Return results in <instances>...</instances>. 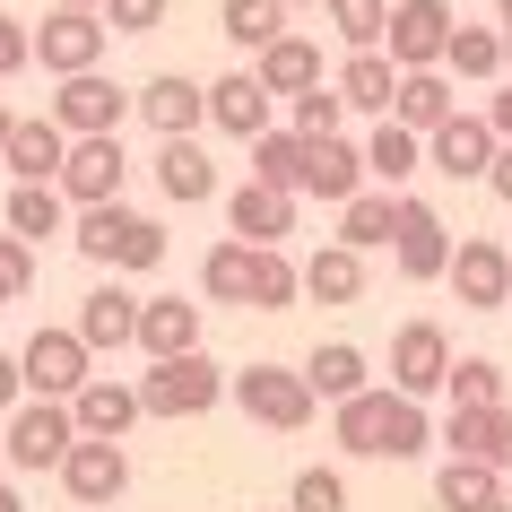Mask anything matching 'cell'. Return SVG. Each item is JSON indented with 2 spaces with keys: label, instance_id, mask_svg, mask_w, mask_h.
I'll return each mask as SVG.
<instances>
[{
  "label": "cell",
  "instance_id": "obj_16",
  "mask_svg": "<svg viewBox=\"0 0 512 512\" xmlns=\"http://www.w3.org/2000/svg\"><path fill=\"white\" fill-rule=\"evenodd\" d=\"M131 113H139L157 139H191L200 122H209V87L183 79V70H157L148 87H131Z\"/></svg>",
  "mask_w": 512,
  "mask_h": 512
},
{
  "label": "cell",
  "instance_id": "obj_33",
  "mask_svg": "<svg viewBox=\"0 0 512 512\" xmlns=\"http://www.w3.org/2000/svg\"><path fill=\"white\" fill-rule=\"evenodd\" d=\"M443 70H452V79H469V87L504 79V27H460V18H452V44H443Z\"/></svg>",
  "mask_w": 512,
  "mask_h": 512
},
{
  "label": "cell",
  "instance_id": "obj_46",
  "mask_svg": "<svg viewBox=\"0 0 512 512\" xmlns=\"http://www.w3.org/2000/svg\"><path fill=\"white\" fill-rule=\"evenodd\" d=\"M486 460L512 469V400H495V417H486Z\"/></svg>",
  "mask_w": 512,
  "mask_h": 512
},
{
  "label": "cell",
  "instance_id": "obj_29",
  "mask_svg": "<svg viewBox=\"0 0 512 512\" xmlns=\"http://www.w3.org/2000/svg\"><path fill=\"white\" fill-rule=\"evenodd\" d=\"M296 278H304L313 304H356L365 296V252H356V243H322L313 261H296Z\"/></svg>",
  "mask_w": 512,
  "mask_h": 512
},
{
  "label": "cell",
  "instance_id": "obj_12",
  "mask_svg": "<svg viewBox=\"0 0 512 512\" xmlns=\"http://www.w3.org/2000/svg\"><path fill=\"white\" fill-rule=\"evenodd\" d=\"M426 165L443 174V183H486V165H495V122L452 105V113L426 131Z\"/></svg>",
  "mask_w": 512,
  "mask_h": 512
},
{
  "label": "cell",
  "instance_id": "obj_43",
  "mask_svg": "<svg viewBox=\"0 0 512 512\" xmlns=\"http://www.w3.org/2000/svg\"><path fill=\"white\" fill-rule=\"evenodd\" d=\"M35 296V243L27 235H0V304Z\"/></svg>",
  "mask_w": 512,
  "mask_h": 512
},
{
  "label": "cell",
  "instance_id": "obj_19",
  "mask_svg": "<svg viewBox=\"0 0 512 512\" xmlns=\"http://www.w3.org/2000/svg\"><path fill=\"white\" fill-rule=\"evenodd\" d=\"M70 417H79V434H122L139 426V382H122V374H87L79 391H70Z\"/></svg>",
  "mask_w": 512,
  "mask_h": 512
},
{
  "label": "cell",
  "instance_id": "obj_52",
  "mask_svg": "<svg viewBox=\"0 0 512 512\" xmlns=\"http://www.w3.org/2000/svg\"><path fill=\"white\" fill-rule=\"evenodd\" d=\"M495 27H512V0H495Z\"/></svg>",
  "mask_w": 512,
  "mask_h": 512
},
{
  "label": "cell",
  "instance_id": "obj_21",
  "mask_svg": "<svg viewBox=\"0 0 512 512\" xmlns=\"http://www.w3.org/2000/svg\"><path fill=\"white\" fill-rule=\"evenodd\" d=\"M226 226H235L243 243H287V235H296V191H278V183L226 191Z\"/></svg>",
  "mask_w": 512,
  "mask_h": 512
},
{
  "label": "cell",
  "instance_id": "obj_45",
  "mask_svg": "<svg viewBox=\"0 0 512 512\" xmlns=\"http://www.w3.org/2000/svg\"><path fill=\"white\" fill-rule=\"evenodd\" d=\"M18 70H35V44H27V18H9V9H0V87L18 79Z\"/></svg>",
  "mask_w": 512,
  "mask_h": 512
},
{
  "label": "cell",
  "instance_id": "obj_10",
  "mask_svg": "<svg viewBox=\"0 0 512 512\" xmlns=\"http://www.w3.org/2000/svg\"><path fill=\"white\" fill-rule=\"evenodd\" d=\"M61 200L70 209H87V200H122V183H131V157H122V131H87L70 139V157H61Z\"/></svg>",
  "mask_w": 512,
  "mask_h": 512
},
{
  "label": "cell",
  "instance_id": "obj_5",
  "mask_svg": "<svg viewBox=\"0 0 512 512\" xmlns=\"http://www.w3.org/2000/svg\"><path fill=\"white\" fill-rule=\"evenodd\" d=\"M70 443H79V417H70V400H18L9 408V434H0V460H9V469H61V452H70Z\"/></svg>",
  "mask_w": 512,
  "mask_h": 512
},
{
  "label": "cell",
  "instance_id": "obj_53",
  "mask_svg": "<svg viewBox=\"0 0 512 512\" xmlns=\"http://www.w3.org/2000/svg\"><path fill=\"white\" fill-rule=\"evenodd\" d=\"M495 512H512V469H504V504H495Z\"/></svg>",
  "mask_w": 512,
  "mask_h": 512
},
{
  "label": "cell",
  "instance_id": "obj_24",
  "mask_svg": "<svg viewBox=\"0 0 512 512\" xmlns=\"http://www.w3.org/2000/svg\"><path fill=\"white\" fill-rule=\"evenodd\" d=\"M417 174H426V139L408 131V122H391V113H382V122H374V139H365V183L408 191Z\"/></svg>",
  "mask_w": 512,
  "mask_h": 512
},
{
  "label": "cell",
  "instance_id": "obj_50",
  "mask_svg": "<svg viewBox=\"0 0 512 512\" xmlns=\"http://www.w3.org/2000/svg\"><path fill=\"white\" fill-rule=\"evenodd\" d=\"M9 131H18V113H9V105H0V148H9Z\"/></svg>",
  "mask_w": 512,
  "mask_h": 512
},
{
  "label": "cell",
  "instance_id": "obj_30",
  "mask_svg": "<svg viewBox=\"0 0 512 512\" xmlns=\"http://www.w3.org/2000/svg\"><path fill=\"white\" fill-rule=\"evenodd\" d=\"M339 105L348 113H391V87H400V61L382 53V44H365V53H348V70H339Z\"/></svg>",
  "mask_w": 512,
  "mask_h": 512
},
{
  "label": "cell",
  "instance_id": "obj_47",
  "mask_svg": "<svg viewBox=\"0 0 512 512\" xmlns=\"http://www.w3.org/2000/svg\"><path fill=\"white\" fill-rule=\"evenodd\" d=\"M486 191L512 209V139H495V165H486Z\"/></svg>",
  "mask_w": 512,
  "mask_h": 512
},
{
  "label": "cell",
  "instance_id": "obj_48",
  "mask_svg": "<svg viewBox=\"0 0 512 512\" xmlns=\"http://www.w3.org/2000/svg\"><path fill=\"white\" fill-rule=\"evenodd\" d=\"M27 400V374H18V356H0V408H18Z\"/></svg>",
  "mask_w": 512,
  "mask_h": 512
},
{
  "label": "cell",
  "instance_id": "obj_15",
  "mask_svg": "<svg viewBox=\"0 0 512 512\" xmlns=\"http://www.w3.org/2000/svg\"><path fill=\"white\" fill-rule=\"evenodd\" d=\"M443 374H452V339H443V322H400V330H391V391L434 400Z\"/></svg>",
  "mask_w": 512,
  "mask_h": 512
},
{
  "label": "cell",
  "instance_id": "obj_13",
  "mask_svg": "<svg viewBox=\"0 0 512 512\" xmlns=\"http://www.w3.org/2000/svg\"><path fill=\"white\" fill-rule=\"evenodd\" d=\"M452 44V0H391V18H382V53L400 61V70H434Z\"/></svg>",
  "mask_w": 512,
  "mask_h": 512
},
{
  "label": "cell",
  "instance_id": "obj_3",
  "mask_svg": "<svg viewBox=\"0 0 512 512\" xmlns=\"http://www.w3.org/2000/svg\"><path fill=\"white\" fill-rule=\"evenodd\" d=\"M226 400V365L209 348H183V356H148V374H139V417H165V426H183V417H209Z\"/></svg>",
  "mask_w": 512,
  "mask_h": 512
},
{
  "label": "cell",
  "instance_id": "obj_36",
  "mask_svg": "<svg viewBox=\"0 0 512 512\" xmlns=\"http://www.w3.org/2000/svg\"><path fill=\"white\" fill-rule=\"evenodd\" d=\"M200 296H209V304H243V296H252V243H243V235L209 243V261H200Z\"/></svg>",
  "mask_w": 512,
  "mask_h": 512
},
{
  "label": "cell",
  "instance_id": "obj_20",
  "mask_svg": "<svg viewBox=\"0 0 512 512\" xmlns=\"http://www.w3.org/2000/svg\"><path fill=\"white\" fill-rule=\"evenodd\" d=\"M61 157H70V131H61L53 113H18V131H9V148H0V165H9L18 183H53Z\"/></svg>",
  "mask_w": 512,
  "mask_h": 512
},
{
  "label": "cell",
  "instance_id": "obj_57",
  "mask_svg": "<svg viewBox=\"0 0 512 512\" xmlns=\"http://www.w3.org/2000/svg\"><path fill=\"white\" fill-rule=\"evenodd\" d=\"M504 313H512V296H504Z\"/></svg>",
  "mask_w": 512,
  "mask_h": 512
},
{
  "label": "cell",
  "instance_id": "obj_6",
  "mask_svg": "<svg viewBox=\"0 0 512 512\" xmlns=\"http://www.w3.org/2000/svg\"><path fill=\"white\" fill-rule=\"evenodd\" d=\"M443 261H452V226H443V209H426L417 191H400V200H391V270H400L408 287H434Z\"/></svg>",
  "mask_w": 512,
  "mask_h": 512
},
{
  "label": "cell",
  "instance_id": "obj_39",
  "mask_svg": "<svg viewBox=\"0 0 512 512\" xmlns=\"http://www.w3.org/2000/svg\"><path fill=\"white\" fill-rule=\"evenodd\" d=\"M443 391H452V408H495V400H512V391H504V365H495V356H452Z\"/></svg>",
  "mask_w": 512,
  "mask_h": 512
},
{
  "label": "cell",
  "instance_id": "obj_37",
  "mask_svg": "<svg viewBox=\"0 0 512 512\" xmlns=\"http://www.w3.org/2000/svg\"><path fill=\"white\" fill-rule=\"evenodd\" d=\"M217 35L243 44V53H261L270 35H287V0H226V9H217Z\"/></svg>",
  "mask_w": 512,
  "mask_h": 512
},
{
  "label": "cell",
  "instance_id": "obj_22",
  "mask_svg": "<svg viewBox=\"0 0 512 512\" xmlns=\"http://www.w3.org/2000/svg\"><path fill=\"white\" fill-rule=\"evenodd\" d=\"M270 113H278V96L252 70H226V79H209V122L226 139H252V131H270Z\"/></svg>",
  "mask_w": 512,
  "mask_h": 512
},
{
  "label": "cell",
  "instance_id": "obj_44",
  "mask_svg": "<svg viewBox=\"0 0 512 512\" xmlns=\"http://www.w3.org/2000/svg\"><path fill=\"white\" fill-rule=\"evenodd\" d=\"M165 9H174V0H105V27L113 35H157Z\"/></svg>",
  "mask_w": 512,
  "mask_h": 512
},
{
  "label": "cell",
  "instance_id": "obj_31",
  "mask_svg": "<svg viewBox=\"0 0 512 512\" xmlns=\"http://www.w3.org/2000/svg\"><path fill=\"white\" fill-rule=\"evenodd\" d=\"M304 382H313V400H348L374 382V356L356 348V339H322V348L304 356Z\"/></svg>",
  "mask_w": 512,
  "mask_h": 512
},
{
  "label": "cell",
  "instance_id": "obj_42",
  "mask_svg": "<svg viewBox=\"0 0 512 512\" xmlns=\"http://www.w3.org/2000/svg\"><path fill=\"white\" fill-rule=\"evenodd\" d=\"M287 512H348V478H339V469H296Z\"/></svg>",
  "mask_w": 512,
  "mask_h": 512
},
{
  "label": "cell",
  "instance_id": "obj_8",
  "mask_svg": "<svg viewBox=\"0 0 512 512\" xmlns=\"http://www.w3.org/2000/svg\"><path fill=\"white\" fill-rule=\"evenodd\" d=\"M53 478H61V495H70V504L105 512V504H122V495H131V452H122L113 434H79V443L61 452Z\"/></svg>",
  "mask_w": 512,
  "mask_h": 512
},
{
  "label": "cell",
  "instance_id": "obj_2",
  "mask_svg": "<svg viewBox=\"0 0 512 512\" xmlns=\"http://www.w3.org/2000/svg\"><path fill=\"white\" fill-rule=\"evenodd\" d=\"M70 243H79L96 270H157L165 261V226L157 217L122 209V200H87V209H70Z\"/></svg>",
  "mask_w": 512,
  "mask_h": 512
},
{
  "label": "cell",
  "instance_id": "obj_23",
  "mask_svg": "<svg viewBox=\"0 0 512 512\" xmlns=\"http://www.w3.org/2000/svg\"><path fill=\"white\" fill-rule=\"evenodd\" d=\"M70 330H79V339H87L96 356L131 348V330H139V296L105 278V287H87V296H79V322H70Z\"/></svg>",
  "mask_w": 512,
  "mask_h": 512
},
{
  "label": "cell",
  "instance_id": "obj_17",
  "mask_svg": "<svg viewBox=\"0 0 512 512\" xmlns=\"http://www.w3.org/2000/svg\"><path fill=\"white\" fill-rule=\"evenodd\" d=\"M304 200H322V209H339V200H356L365 191V148H348L339 131H322V139H304Z\"/></svg>",
  "mask_w": 512,
  "mask_h": 512
},
{
  "label": "cell",
  "instance_id": "obj_28",
  "mask_svg": "<svg viewBox=\"0 0 512 512\" xmlns=\"http://www.w3.org/2000/svg\"><path fill=\"white\" fill-rule=\"evenodd\" d=\"M452 105L460 96H452V70H443V61H434V70H400V87H391V122H408L417 139H426Z\"/></svg>",
  "mask_w": 512,
  "mask_h": 512
},
{
  "label": "cell",
  "instance_id": "obj_40",
  "mask_svg": "<svg viewBox=\"0 0 512 512\" xmlns=\"http://www.w3.org/2000/svg\"><path fill=\"white\" fill-rule=\"evenodd\" d=\"M330 35L348 44V53H365V44H382V18H391V0H322Z\"/></svg>",
  "mask_w": 512,
  "mask_h": 512
},
{
  "label": "cell",
  "instance_id": "obj_7",
  "mask_svg": "<svg viewBox=\"0 0 512 512\" xmlns=\"http://www.w3.org/2000/svg\"><path fill=\"white\" fill-rule=\"evenodd\" d=\"M27 44H35V70H44V79H70V70H96V61H105L113 27H105V9H61L53 0V18L27 27Z\"/></svg>",
  "mask_w": 512,
  "mask_h": 512
},
{
  "label": "cell",
  "instance_id": "obj_32",
  "mask_svg": "<svg viewBox=\"0 0 512 512\" xmlns=\"http://www.w3.org/2000/svg\"><path fill=\"white\" fill-rule=\"evenodd\" d=\"M9 235H27V243H53L70 235V200H61V183H9Z\"/></svg>",
  "mask_w": 512,
  "mask_h": 512
},
{
  "label": "cell",
  "instance_id": "obj_25",
  "mask_svg": "<svg viewBox=\"0 0 512 512\" xmlns=\"http://www.w3.org/2000/svg\"><path fill=\"white\" fill-rule=\"evenodd\" d=\"M157 191L174 200V209H200V200H217V165L200 139H157Z\"/></svg>",
  "mask_w": 512,
  "mask_h": 512
},
{
  "label": "cell",
  "instance_id": "obj_55",
  "mask_svg": "<svg viewBox=\"0 0 512 512\" xmlns=\"http://www.w3.org/2000/svg\"><path fill=\"white\" fill-rule=\"evenodd\" d=\"M504 70H512V27H504Z\"/></svg>",
  "mask_w": 512,
  "mask_h": 512
},
{
  "label": "cell",
  "instance_id": "obj_54",
  "mask_svg": "<svg viewBox=\"0 0 512 512\" xmlns=\"http://www.w3.org/2000/svg\"><path fill=\"white\" fill-rule=\"evenodd\" d=\"M61 9H105V0H61Z\"/></svg>",
  "mask_w": 512,
  "mask_h": 512
},
{
  "label": "cell",
  "instance_id": "obj_26",
  "mask_svg": "<svg viewBox=\"0 0 512 512\" xmlns=\"http://www.w3.org/2000/svg\"><path fill=\"white\" fill-rule=\"evenodd\" d=\"M131 348H139V356H183V348H200V304H183V296H139Z\"/></svg>",
  "mask_w": 512,
  "mask_h": 512
},
{
  "label": "cell",
  "instance_id": "obj_9",
  "mask_svg": "<svg viewBox=\"0 0 512 512\" xmlns=\"http://www.w3.org/2000/svg\"><path fill=\"white\" fill-rule=\"evenodd\" d=\"M443 287L460 296V313H504V296H512V243L460 235L452 261H443Z\"/></svg>",
  "mask_w": 512,
  "mask_h": 512
},
{
  "label": "cell",
  "instance_id": "obj_35",
  "mask_svg": "<svg viewBox=\"0 0 512 512\" xmlns=\"http://www.w3.org/2000/svg\"><path fill=\"white\" fill-rule=\"evenodd\" d=\"M243 148H252V183H278V191L304 183V131H278V122H270V131L243 139ZM296 200H304V191H296Z\"/></svg>",
  "mask_w": 512,
  "mask_h": 512
},
{
  "label": "cell",
  "instance_id": "obj_51",
  "mask_svg": "<svg viewBox=\"0 0 512 512\" xmlns=\"http://www.w3.org/2000/svg\"><path fill=\"white\" fill-rule=\"evenodd\" d=\"M0 512H27V504H18V486H0Z\"/></svg>",
  "mask_w": 512,
  "mask_h": 512
},
{
  "label": "cell",
  "instance_id": "obj_49",
  "mask_svg": "<svg viewBox=\"0 0 512 512\" xmlns=\"http://www.w3.org/2000/svg\"><path fill=\"white\" fill-rule=\"evenodd\" d=\"M486 122H495V139H512V87L495 96V105H486Z\"/></svg>",
  "mask_w": 512,
  "mask_h": 512
},
{
  "label": "cell",
  "instance_id": "obj_56",
  "mask_svg": "<svg viewBox=\"0 0 512 512\" xmlns=\"http://www.w3.org/2000/svg\"><path fill=\"white\" fill-rule=\"evenodd\" d=\"M287 9H304V0H287Z\"/></svg>",
  "mask_w": 512,
  "mask_h": 512
},
{
  "label": "cell",
  "instance_id": "obj_1",
  "mask_svg": "<svg viewBox=\"0 0 512 512\" xmlns=\"http://www.w3.org/2000/svg\"><path fill=\"white\" fill-rule=\"evenodd\" d=\"M330 434L348 460H426L434 452V426H426V400H408L391 382H365L348 400H330Z\"/></svg>",
  "mask_w": 512,
  "mask_h": 512
},
{
  "label": "cell",
  "instance_id": "obj_27",
  "mask_svg": "<svg viewBox=\"0 0 512 512\" xmlns=\"http://www.w3.org/2000/svg\"><path fill=\"white\" fill-rule=\"evenodd\" d=\"M252 79L270 87V96H304V87L322 79V44H313V35H270V44L252 53Z\"/></svg>",
  "mask_w": 512,
  "mask_h": 512
},
{
  "label": "cell",
  "instance_id": "obj_4",
  "mask_svg": "<svg viewBox=\"0 0 512 512\" xmlns=\"http://www.w3.org/2000/svg\"><path fill=\"white\" fill-rule=\"evenodd\" d=\"M226 400L252 417V426L270 434H304L313 426V382H304V365H243V374H226Z\"/></svg>",
  "mask_w": 512,
  "mask_h": 512
},
{
  "label": "cell",
  "instance_id": "obj_34",
  "mask_svg": "<svg viewBox=\"0 0 512 512\" xmlns=\"http://www.w3.org/2000/svg\"><path fill=\"white\" fill-rule=\"evenodd\" d=\"M296 296H304V278L287 261V243H252V296H243V313H287Z\"/></svg>",
  "mask_w": 512,
  "mask_h": 512
},
{
  "label": "cell",
  "instance_id": "obj_11",
  "mask_svg": "<svg viewBox=\"0 0 512 512\" xmlns=\"http://www.w3.org/2000/svg\"><path fill=\"white\" fill-rule=\"evenodd\" d=\"M18 374H27L35 400H70V391L96 374V348H87L79 330H35L27 348H18Z\"/></svg>",
  "mask_w": 512,
  "mask_h": 512
},
{
  "label": "cell",
  "instance_id": "obj_38",
  "mask_svg": "<svg viewBox=\"0 0 512 512\" xmlns=\"http://www.w3.org/2000/svg\"><path fill=\"white\" fill-rule=\"evenodd\" d=\"M391 200H400V191H356V200H339V243L382 252V243H391Z\"/></svg>",
  "mask_w": 512,
  "mask_h": 512
},
{
  "label": "cell",
  "instance_id": "obj_14",
  "mask_svg": "<svg viewBox=\"0 0 512 512\" xmlns=\"http://www.w3.org/2000/svg\"><path fill=\"white\" fill-rule=\"evenodd\" d=\"M53 122H61L70 139L122 131V122H131V87H113L105 61H96V70H70V79H61V96H53Z\"/></svg>",
  "mask_w": 512,
  "mask_h": 512
},
{
  "label": "cell",
  "instance_id": "obj_18",
  "mask_svg": "<svg viewBox=\"0 0 512 512\" xmlns=\"http://www.w3.org/2000/svg\"><path fill=\"white\" fill-rule=\"evenodd\" d=\"M504 504V469L478 452H443V469H434V512H495Z\"/></svg>",
  "mask_w": 512,
  "mask_h": 512
},
{
  "label": "cell",
  "instance_id": "obj_41",
  "mask_svg": "<svg viewBox=\"0 0 512 512\" xmlns=\"http://www.w3.org/2000/svg\"><path fill=\"white\" fill-rule=\"evenodd\" d=\"M287 113H296L287 131H304V139H322V131H339V122H348V105H339V87H330V79H313L304 96H287Z\"/></svg>",
  "mask_w": 512,
  "mask_h": 512
}]
</instances>
